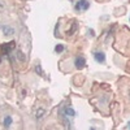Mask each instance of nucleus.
Segmentation results:
<instances>
[{
    "instance_id": "f257e3e1",
    "label": "nucleus",
    "mask_w": 130,
    "mask_h": 130,
    "mask_svg": "<svg viewBox=\"0 0 130 130\" xmlns=\"http://www.w3.org/2000/svg\"><path fill=\"white\" fill-rule=\"evenodd\" d=\"M89 7H90V3L87 0H79L75 4V9L77 10H86V9H89Z\"/></svg>"
},
{
    "instance_id": "f03ea898",
    "label": "nucleus",
    "mask_w": 130,
    "mask_h": 130,
    "mask_svg": "<svg viewBox=\"0 0 130 130\" xmlns=\"http://www.w3.org/2000/svg\"><path fill=\"white\" fill-rule=\"evenodd\" d=\"M94 57H95V60L98 62H104L105 61V55H104L103 52H95L94 53Z\"/></svg>"
},
{
    "instance_id": "7ed1b4c3",
    "label": "nucleus",
    "mask_w": 130,
    "mask_h": 130,
    "mask_svg": "<svg viewBox=\"0 0 130 130\" xmlns=\"http://www.w3.org/2000/svg\"><path fill=\"white\" fill-rule=\"evenodd\" d=\"M74 64H75V67H77L78 69H82V68L85 67V65H86V61H85V59H83V57H81V56H79V57L75 59V62H74Z\"/></svg>"
},
{
    "instance_id": "20e7f679",
    "label": "nucleus",
    "mask_w": 130,
    "mask_h": 130,
    "mask_svg": "<svg viewBox=\"0 0 130 130\" xmlns=\"http://www.w3.org/2000/svg\"><path fill=\"white\" fill-rule=\"evenodd\" d=\"M3 31H4L5 35H12V34H13V29H10V27H8V26H4V27H3Z\"/></svg>"
},
{
    "instance_id": "39448f33",
    "label": "nucleus",
    "mask_w": 130,
    "mask_h": 130,
    "mask_svg": "<svg viewBox=\"0 0 130 130\" xmlns=\"http://www.w3.org/2000/svg\"><path fill=\"white\" fill-rule=\"evenodd\" d=\"M10 124H12V117H10V116H7V117H5V120H4V125H5V127H8Z\"/></svg>"
},
{
    "instance_id": "423d86ee",
    "label": "nucleus",
    "mask_w": 130,
    "mask_h": 130,
    "mask_svg": "<svg viewBox=\"0 0 130 130\" xmlns=\"http://www.w3.org/2000/svg\"><path fill=\"white\" fill-rule=\"evenodd\" d=\"M65 113H67V115H69V116H74V115H75V112L72 109V108H68V107L65 108Z\"/></svg>"
},
{
    "instance_id": "0eeeda50",
    "label": "nucleus",
    "mask_w": 130,
    "mask_h": 130,
    "mask_svg": "<svg viewBox=\"0 0 130 130\" xmlns=\"http://www.w3.org/2000/svg\"><path fill=\"white\" fill-rule=\"evenodd\" d=\"M55 51H56V52H62V51H64V47H62L61 44H59V46L55 47Z\"/></svg>"
},
{
    "instance_id": "6e6552de",
    "label": "nucleus",
    "mask_w": 130,
    "mask_h": 130,
    "mask_svg": "<svg viewBox=\"0 0 130 130\" xmlns=\"http://www.w3.org/2000/svg\"><path fill=\"white\" fill-rule=\"evenodd\" d=\"M43 113H44V111H43V109H39V111L37 112V115H35V116H37V118H40V117L43 116Z\"/></svg>"
},
{
    "instance_id": "1a4fd4ad",
    "label": "nucleus",
    "mask_w": 130,
    "mask_h": 130,
    "mask_svg": "<svg viewBox=\"0 0 130 130\" xmlns=\"http://www.w3.org/2000/svg\"><path fill=\"white\" fill-rule=\"evenodd\" d=\"M37 72H38L39 74H42V69H40V65H37Z\"/></svg>"
}]
</instances>
